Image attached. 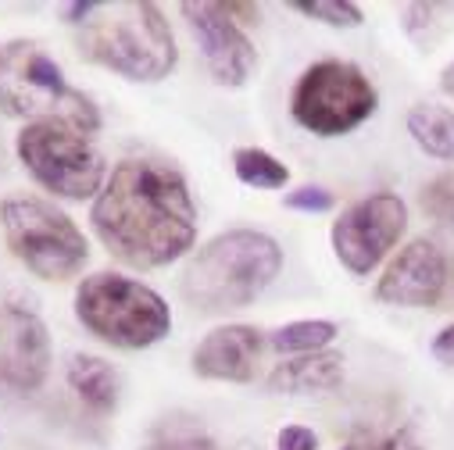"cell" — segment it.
<instances>
[{
	"label": "cell",
	"mask_w": 454,
	"mask_h": 450,
	"mask_svg": "<svg viewBox=\"0 0 454 450\" xmlns=\"http://www.w3.org/2000/svg\"><path fill=\"white\" fill-rule=\"evenodd\" d=\"M0 229L12 254L47 283L72 279L90 258L86 237L75 229V221L40 197L0 200Z\"/></svg>",
	"instance_id": "6"
},
{
	"label": "cell",
	"mask_w": 454,
	"mask_h": 450,
	"mask_svg": "<svg viewBox=\"0 0 454 450\" xmlns=\"http://www.w3.org/2000/svg\"><path fill=\"white\" fill-rule=\"evenodd\" d=\"M100 244L133 268H165L197 240V207L186 179L154 158H129L93 204Z\"/></svg>",
	"instance_id": "1"
},
{
	"label": "cell",
	"mask_w": 454,
	"mask_h": 450,
	"mask_svg": "<svg viewBox=\"0 0 454 450\" xmlns=\"http://www.w3.org/2000/svg\"><path fill=\"white\" fill-rule=\"evenodd\" d=\"M440 86H443V93L454 100V61L443 68V75H440Z\"/></svg>",
	"instance_id": "27"
},
{
	"label": "cell",
	"mask_w": 454,
	"mask_h": 450,
	"mask_svg": "<svg viewBox=\"0 0 454 450\" xmlns=\"http://www.w3.org/2000/svg\"><path fill=\"white\" fill-rule=\"evenodd\" d=\"M344 450H422V446H419V439L408 429H401V432H390L383 439L380 436H369V432H355Z\"/></svg>",
	"instance_id": "23"
},
{
	"label": "cell",
	"mask_w": 454,
	"mask_h": 450,
	"mask_svg": "<svg viewBox=\"0 0 454 450\" xmlns=\"http://www.w3.org/2000/svg\"><path fill=\"white\" fill-rule=\"evenodd\" d=\"M75 318L119 351H144L172 332V311L161 293L119 272H93L79 283Z\"/></svg>",
	"instance_id": "5"
},
{
	"label": "cell",
	"mask_w": 454,
	"mask_h": 450,
	"mask_svg": "<svg viewBox=\"0 0 454 450\" xmlns=\"http://www.w3.org/2000/svg\"><path fill=\"white\" fill-rule=\"evenodd\" d=\"M279 268L283 251L272 237L254 229H233L197 251L183 275V297L207 314L247 307L254 304V297L265 293Z\"/></svg>",
	"instance_id": "3"
},
{
	"label": "cell",
	"mask_w": 454,
	"mask_h": 450,
	"mask_svg": "<svg viewBox=\"0 0 454 450\" xmlns=\"http://www.w3.org/2000/svg\"><path fill=\"white\" fill-rule=\"evenodd\" d=\"M450 279V258L433 240H411L383 272L376 286L380 304L397 307H433Z\"/></svg>",
	"instance_id": "11"
},
{
	"label": "cell",
	"mask_w": 454,
	"mask_h": 450,
	"mask_svg": "<svg viewBox=\"0 0 454 450\" xmlns=\"http://www.w3.org/2000/svg\"><path fill=\"white\" fill-rule=\"evenodd\" d=\"M422 211L433 218V221H440V225H447V229H454V172H443V175H436L433 182H426V190H422Z\"/></svg>",
	"instance_id": "21"
},
{
	"label": "cell",
	"mask_w": 454,
	"mask_h": 450,
	"mask_svg": "<svg viewBox=\"0 0 454 450\" xmlns=\"http://www.w3.org/2000/svg\"><path fill=\"white\" fill-rule=\"evenodd\" d=\"M51 372V336L36 311L12 304L0 318V383L19 393L43 386Z\"/></svg>",
	"instance_id": "12"
},
{
	"label": "cell",
	"mask_w": 454,
	"mask_h": 450,
	"mask_svg": "<svg viewBox=\"0 0 454 450\" xmlns=\"http://www.w3.org/2000/svg\"><path fill=\"white\" fill-rule=\"evenodd\" d=\"M262 358V332L254 325L211 329L193 351V372L218 383H251Z\"/></svg>",
	"instance_id": "13"
},
{
	"label": "cell",
	"mask_w": 454,
	"mask_h": 450,
	"mask_svg": "<svg viewBox=\"0 0 454 450\" xmlns=\"http://www.w3.org/2000/svg\"><path fill=\"white\" fill-rule=\"evenodd\" d=\"M179 12L186 15V22L200 43L211 79L218 86H244L258 65V54H254L247 33L230 19V12L222 4H207V0H200V4L186 0V4H179Z\"/></svg>",
	"instance_id": "10"
},
{
	"label": "cell",
	"mask_w": 454,
	"mask_h": 450,
	"mask_svg": "<svg viewBox=\"0 0 454 450\" xmlns=\"http://www.w3.org/2000/svg\"><path fill=\"white\" fill-rule=\"evenodd\" d=\"M276 450H318V439L304 425H286V429H279Z\"/></svg>",
	"instance_id": "25"
},
{
	"label": "cell",
	"mask_w": 454,
	"mask_h": 450,
	"mask_svg": "<svg viewBox=\"0 0 454 450\" xmlns=\"http://www.w3.org/2000/svg\"><path fill=\"white\" fill-rule=\"evenodd\" d=\"M0 107L15 119L68 122L86 136L100 129L97 104L82 89L68 86L54 58L29 40L0 47Z\"/></svg>",
	"instance_id": "4"
},
{
	"label": "cell",
	"mask_w": 454,
	"mask_h": 450,
	"mask_svg": "<svg viewBox=\"0 0 454 450\" xmlns=\"http://www.w3.org/2000/svg\"><path fill=\"white\" fill-rule=\"evenodd\" d=\"M408 133L411 140L440 161H454V111L443 104H415L408 111Z\"/></svg>",
	"instance_id": "16"
},
{
	"label": "cell",
	"mask_w": 454,
	"mask_h": 450,
	"mask_svg": "<svg viewBox=\"0 0 454 450\" xmlns=\"http://www.w3.org/2000/svg\"><path fill=\"white\" fill-rule=\"evenodd\" d=\"M79 54L133 82H158L179 61L168 19L151 0L93 4L79 29Z\"/></svg>",
	"instance_id": "2"
},
{
	"label": "cell",
	"mask_w": 454,
	"mask_h": 450,
	"mask_svg": "<svg viewBox=\"0 0 454 450\" xmlns=\"http://www.w3.org/2000/svg\"><path fill=\"white\" fill-rule=\"evenodd\" d=\"M294 8L308 19H318V22L336 26V29H355V26L365 22L362 8L348 4V0H294Z\"/></svg>",
	"instance_id": "20"
},
{
	"label": "cell",
	"mask_w": 454,
	"mask_h": 450,
	"mask_svg": "<svg viewBox=\"0 0 454 450\" xmlns=\"http://www.w3.org/2000/svg\"><path fill=\"white\" fill-rule=\"evenodd\" d=\"M147 450H215V443H211V436H207L200 425L176 418V422H165V425L151 436Z\"/></svg>",
	"instance_id": "19"
},
{
	"label": "cell",
	"mask_w": 454,
	"mask_h": 450,
	"mask_svg": "<svg viewBox=\"0 0 454 450\" xmlns=\"http://www.w3.org/2000/svg\"><path fill=\"white\" fill-rule=\"evenodd\" d=\"M344 383V358L333 351H315V354H297L283 361L269 376L272 393H329Z\"/></svg>",
	"instance_id": "14"
},
{
	"label": "cell",
	"mask_w": 454,
	"mask_h": 450,
	"mask_svg": "<svg viewBox=\"0 0 454 450\" xmlns=\"http://www.w3.org/2000/svg\"><path fill=\"white\" fill-rule=\"evenodd\" d=\"M19 161L29 175L65 200H86L104 190V158L68 122H29L15 140Z\"/></svg>",
	"instance_id": "7"
},
{
	"label": "cell",
	"mask_w": 454,
	"mask_h": 450,
	"mask_svg": "<svg viewBox=\"0 0 454 450\" xmlns=\"http://www.w3.org/2000/svg\"><path fill=\"white\" fill-rule=\"evenodd\" d=\"M68 386L75 390V397L93 411V415H107L119 404V372L111 369L104 358L93 354H75L68 361Z\"/></svg>",
	"instance_id": "15"
},
{
	"label": "cell",
	"mask_w": 454,
	"mask_h": 450,
	"mask_svg": "<svg viewBox=\"0 0 454 450\" xmlns=\"http://www.w3.org/2000/svg\"><path fill=\"white\" fill-rule=\"evenodd\" d=\"M336 336V325L325 322V318H301V322H290V325H279L272 336H269V347L279 351V354H315V351H325Z\"/></svg>",
	"instance_id": "17"
},
{
	"label": "cell",
	"mask_w": 454,
	"mask_h": 450,
	"mask_svg": "<svg viewBox=\"0 0 454 450\" xmlns=\"http://www.w3.org/2000/svg\"><path fill=\"white\" fill-rule=\"evenodd\" d=\"M233 168H237V179L254 186V190H279L290 179V168L262 147H240L233 154Z\"/></svg>",
	"instance_id": "18"
},
{
	"label": "cell",
	"mask_w": 454,
	"mask_h": 450,
	"mask_svg": "<svg viewBox=\"0 0 454 450\" xmlns=\"http://www.w3.org/2000/svg\"><path fill=\"white\" fill-rule=\"evenodd\" d=\"M404 225H408L404 200L397 193H372L351 204L348 211H340L329 233L333 251L348 272L369 275L390 254V247H397V240L404 237Z\"/></svg>",
	"instance_id": "9"
},
{
	"label": "cell",
	"mask_w": 454,
	"mask_h": 450,
	"mask_svg": "<svg viewBox=\"0 0 454 450\" xmlns=\"http://www.w3.org/2000/svg\"><path fill=\"white\" fill-rule=\"evenodd\" d=\"M290 111L315 136H344L372 119L376 86L351 61H318L297 79Z\"/></svg>",
	"instance_id": "8"
},
{
	"label": "cell",
	"mask_w": 454,
	"mask_h": 450,
	"mask_svg": "<svg viewBox=\"0 0 454 450\" xmlns=\"http://www.w3.org/2000/svg\"><path fill=\"white\" fill-rule=\"evenodd\" d=\"M283 204L290 211H308V214H322L333 207V193L325 186H301V190H290L283 197Z\"/></svg>",
	"instance_id": "24"
},
{
	"label": "cell",
	"mask_w": 454,
	"mask_h": 450,
	"mask_svg": "<svg viewBox=\"0 0 454 450\" xmlns=\"http://www.w3.org/2000/svg\"><path fill=\"white\" fill-rule=\"evenodd\" d=\"M450 8H440V4H408L401 15H404V29L419 40V43H433L436 40V15H447Z\"/></svg>",
	"instance_id": "22"
},
{
	"label": "cell",
	"mask_w": 454,
	"mask_h": 450,
	"mask_svg": "<svg viewBox=\"0 0 454 450\" xmlns=\"http://www.w3.org/2000/svg\"><path fill=\"white\" fill-rule=\"evenodd\" d=\"M429 351H433V358H436V361H443V365H454V325H447V329L436 336Z\"/></svg>",
	"instance_id": "26"
}]
</instances>
